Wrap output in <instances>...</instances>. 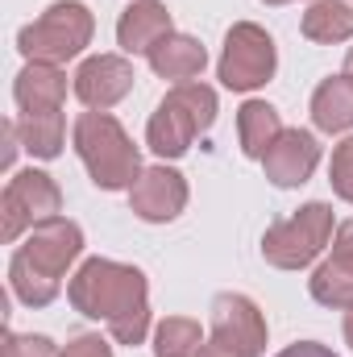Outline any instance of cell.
I'll list each match as a JSON object with an SVG mask.
<instances>
[{
	"label": "cell",
	"instance_id": "f1b7e54d",
	"mask_svg": "<svg viewBox=\"0 0 353 357\" xmlns=\"http://www.w3.org/2000/svg\"><path fill=\"white\" fill-rule=\"evenodd\" d=\"M262 4H270V8H278V4H291V0H262Z\"/></svg>",
	"mask_w": 353,
	"mask_h": 357
},
{
	"label": "cell",
	"instance_id": "4fadbf2b",
	"mask_svg": "<svg viewBox=\"0 0 353 357\" xmlns=\"http://www.w3.org/2000/svg\"><path fill=\"white\" fill-rule=\"evenodd\" d=\"M316 167H320V142H316V133H308V129H283L278 142L266 150V158H262L266 178H270L274 187H283V191L303 187Z\"/></svg>",
	"mask_w": 353,
	"mask_h": 357
},
{
	"label": "cell",
	"instance_id": "9a60e30c",
	"mask_svg": "<svg viewBox=\"0 0 353 357\" xmlns=\"http://www.w3.org/2000/svg\"><path fill=\"white\" fill-rule=\"evenodd\" d=\"M13 100H17V116H29V112H63L67 71L54 67V63H25V71L13 79Z\"/></svg>",
	"mask_w": 353,
	"mask_h": 357
},
{
	"label": "cell",
	"instance_id": "ffe728a7",
	"mask_svg": "<svg viewBox=\"0 0 353 357\" xmlns=\"http://www.w3.org/2000/svg\"><path fill=\"white\" fill-rule=\"evenodd\" d=\"M17 133H21V150L50 162L63 154L67 121H63V112H29V116H17Z\"/></svg>",
	"mask_w": 353,
	"mask_h": 357
},
{
	"label": "cell",
	"instance_id": "ac0fdd59",
	"mask_svg": "<svg viewBox=\"0 0 353 357\" xmlns=\"http://www.w3.org/2000/svg\"><path fill=\"white\" fill-rule=\"evenodd\" d=\"M278 133H283V116H278L274 104H266V100H246V104L237 108V142H241V154H246V158H258V162H262L266 150L278 142Z\"/></svg>",
	"mask_w": 353,
	"mask_h": 357
},
{
	"label": "cell",
	"instance_id": "7a4b0ae2",
	"mask_svg": "<svg viewBox=\"0 0 353 357\" xmlns=\"http://www.w3.org/2000/svg\"><path fill=\"white\" fill-rule=\"evenodd\" d=\"M84 254V229L67 216H50L25 233L8 258V287L25 307H50L63 291V274Z\"/></svg>",
	"mask_w": 353,
	"mask_h": 357
},
{
	"label": "cell",
	"instance_id": "83f0119b",
	"mask_svg": "<svg viewBox=\"0 0 353 357\" xmlns=\"http://www.w3.org/2000/svg\"><path fill=\"white\" fill-rule=\"evenodd\" d=\"M345 75H353V46H350V54H345Z\"/></svg>",
	"mask_w": 353,
	"mask_h": 357
},
{
	"label": "cell",
	"instance_id": "e0dca14e",
	"mask_svg": "<svg viewBox=\"0 0 353 357\" xmlns=\"http://www.w3.org/2000/svg\"><path fill=\"white\" fill-rule=\"evenodd\" d=\"M312 125L320 133H350L353 129V75H329L320 79V88L312 91Z\"/></svg>",
	"mask_w": 353,
	"mask_h": 357
},
{
	"label": "cell",
	"instance_id": "30bf717a",
	"mask_svg": "<svg viewBox=\"0 0 353 357\" xmlns=\"http://www.w3.org/2000/svg\"><path fill=\"white\" fill-rule=\"evenodd\" d=\"M187 178L179 175L175 167L158 162V167H146L142 178L129 187V208L137 220L146 225H171L179 212L187 208Z\"/></svg>",
	"mask_w": 353,
	"mask_h": 357
},
{
	"label": "cell",
	"instance_id": "52a82bcc",
	"mask_svg": "<svg viewBox=\"0 0 353 357\" xmlns=\"http://www.w3.org/2000/svg\"><path fill=\"white\" fill-rule=\"evenodd\" d=\"M278 71V50L274 38L266 33L258 21H237L225 33L220 46V63H216V79L229 91H254L270 84Z\"/></svg>",
	"mask_w": 353,
	"mask_h": 357
},
{
	"label": "cell",
	"instance_id": "44dd1931",
	"mask_svg": "<svg viewBox=\"0 0 353 357\" xmlns=\"http://www.w3.org/2000/svg\"><path fill=\"white\" fill-rule=\"evenodd\" d=\"M204 345L200 320L191 316H167L154 328V357H195Z\"/></svg>",
	"mask_w": 353,
	"mask_h": 357
},
{
	"label": "cell",
	"instance_id": "277c9868",
	"mask_svg": "<svg viewBox=\"0 0 353 357\" xmlns=\"http://www.w3.org/2000/svg\"><path fill=\"white\" fill-rule=\"evenodd\" d=\"M216 112H220V104H216V91L208 88V84H200V79L175 84L158 100V108L150 112L146 146L158 158H183L191 150V142L212 129Z\"/></svg>",
	"mask_w": 353,
	"mask_h": 357
},
{
	"label": "cell",
	"instance_id": "6da1fadb",
	"mask_svg": "<svg viewBox=\"0 0 353 357\" xmlns=\"http://www.w3.org/2000/svg\"><path fill=\"white\" fill-rule=\"evenodd\" d=\"M67 303L88 320H104L117 345L133 349L150 337V282L137 266L88 258L67 278Z\"/></svg>",
	"mask_w": 353,
	"mask_h": 357
},
{
	"label": "cell",
	"instance_id": "d6986e66",
	"mask_svg": "<svg viewBox=\"0 0 353 357\" xmlns=\"http://www.w3.org/2000/svg\"><path fill=\"white\" fill-rule=\"evenodd\" d=\"M299 33L316 46H337L353 38V4L350 0H312L299 17Z\"/></svg>",
	"mask_w": 353,
	"mask_h": 357
},
{
	"label": "cell",
	"instance_id": "4316f807",
	"mask_svg": "<svg viewBox=\"0 0 353 357\" xmlns=\"http://www.w3.org/2000/svg\"><path fill=\"white\" fill-rule=\"evenodd\" d=\"M341 333H345V345L353 349V307L345 312V324H341Z\"/></svg>",
	"mask_w": 353,
	"mask_h": 357
},
{
	"label": "cell",
	"instance_id": "5bb4252c",
	"mask_svg": "<svg viewBox=\"0 0 353 357\" xmlns=\"http://www.w3.org/2000/svg\"><path fill=\"white\" fill-rule=\"evenodd\" d=\"M175 33V25H171V13H167V4H158V0H133L125 13H121V21H117V46L125 50V54H150L163 38H171Z\"/></svg>",
	"mask_w": 353,
	"mask_h": 357
},
{
	"label": "cell",
	"instance_id": "ba28073f",
	"mask_svg": "<svg viewBox=\"0 0 353 357\" xmlns=\"http://www.w3.org/2000/svg\"><path fill=\"white\" fill-rule=\"evenodd\" d=\"M63 212V191L59 183L46 175V171H17V175L4 183V195H0V237L13 245L21 241L33 225L50 220Z\"/></svg>",
	"mask_w": 353,
	"mask_h": 357
},
{
	"label": "cell",
	"instance_id": "2e32d148",
	"mask_svg": "<svg viewBox=\"0 0 353 357\" xmlns=\"http://www.w3.org/2000/svg\"><path fill=\"white\" fill-rule=\"evenodd\" d=\"M146 63H150V71H154L158 79L191 84V79L204 75V67H208V50H204L200 38H191V33H171V38H163V42L146 54Z\"/></svg>",
	"mask_w": 353,
	"mask_h": 357
},
{
	"label": "cell",
	"instance_id": "603a6c76",
	"mask_svg": "<svg viewBox=\"0 0 353 357\" xmlns=\"http://www.w3.org/2000/svg\"><path fill=\"white\" fill-rule=\"evenodd\" d=\"M4 357H59V349L42 333H4Z\"/></svg>",
	"mask_w": 353,
	"mask_h": 357
},
{
	"label": "cell",
	"instance_id": "9c48e42d",
	"mask_svg": "<svg viewBox=\"0 0 353 357\" xmlns=\"http://www.w3.org/2000/svg\"><path fill=\"white\" fill-rule=\"evenodd\" d=\"M212 341L241 357H262L266 354V316L262 307L241 295V291H220L212 299Z\"/></svg>",
	"mask_w": 353,
	"mask_h": 357
},
{
	"label": "cell",
	"instance_id": "cb8c5ba5",
	"mask_svg": "<svg viewBox=\"0 0 353 357\" xmlns=\"http://www.w3.org/2000/svg\"><path fill=\"white\" fill-rule=\"evenodd\" d=\"M59 357H112V345L100 333H80L59 349Z\"/></svg>",
	"mask_w": 353,
	"mask_h": 357
},
{
	"label": "cell",
	"instance_id": "7402d4cb",
	"mask_svg": "<svg viewBox=\"0 0 353 357\" xmlns=\"http://www.w3.org/2000/svg\"><path fill=\"white\" fill-rule=\"evenodd\" d=\"M329 183H333V195L353 204V137H345L337 150H333V162H329Z\"/></svg>",
	"mask_w": 353,
	"mask_h": 357
},
{
	"label": "cell",
	"instance_id": "3957f363",
	"mask_svg": "<svg viewBox=\"0 0 353 357\" xmlns=\"http://www.w3.org/2000/svg\"><path fill=\"white\" fill-rule=\"evenodd\" d=\"M71 146L100 191H129L146 171L142 150L133 146V137L112 112H96V108L80 112L71 125Z\"/></svg>",
	"mask_w": 353,
	"mask_h": 357
},
{
	"label": "cell",
	"instance_id": "8992f818",
	"mask_svg": "<svg viewBox=\"0 0 353 357\" xmlns=\"http://www.w3.org/2000/svg\"><path fill=\"white\" fill-rule=\"evenodd\" d=\"M337 220H333V204L312 199L303 204L295 216L274 220L262 233V258L274 270H303L320 258V250L333 241Z\"/></svg>",
	"mask_w": 353,
	"mask_h": 357
},
{
	"label": "cell",
	"instance_id": "8fae6325",
	"mask_svg": "<svg viewBox=\"0 0 353 357\" xmlns=\"http://www.w3.org/2000/svg\"><path fill=\"white\" fill-rule=\"evenodd\" d=\"M133 79H137V71L125 54H91L75 71V96L84 108L108 112L112 104H121L133 91Z\"/></svg>",
	"mask_w": 353,
	"mask_h": 357
},
{
	"label": "cell",
	"instance_id": "d4e9b609",
	"mask_svg": "<svg viewBox=\"0 0 353 357\" xmlns=\"http://www.w3.org/2000/svg\"><path fill=\"white\" fill-rule=\"evenodd\" d=\"M274 357H337L329 345H320V341H295V345H287L283 354Z\"/></svg>",
	"mask_w": 353,
	"mask_h": 357
},
{
	"label": "cell",
	"instance_id": "484cf974",
	"mask_svg": "<svg viewBox=\"0 0 353 357\" xmlns=\"http://www.w3.org/2000/svg\"><path fill=\"white\" fill-rule=\"evenodd\" d=\"M195 357H241V354H233V349H225L220 341H212V337H208V341L200 345V354H195Z\"/></svg>",
	"mask_w": 353,
	"mask_h": 357
},
{
	"label": "cell",
	"instance_id": "7c38bea8",
	"mask_svg": "<svg viewBox=\"0 0 353 357\" xmlns=\"http://www.w3.org/2000/svg\"><path fill=\"white\" fill-rule=\"evenodd\" d=\"M308 291L320 307L350 312L353 307V220H341L333 233V254L312 270Z\"/></svg>",
	"mask_w": 353,
	"mask_h": 357
},
{
	"label": "cell",
	"instance_id": "5b68a950",
	"mask_svg": "<svg viewBox=\"0 0 353 357\" xmlns=\"http://www.w3.org/2000/svg\"><path fill=\"white\" fill-rule=\"evenodd\" d=\"M96 17L84 0H54L38 21H29L17 33V50L25 63H71L91 46Z\"/></svg>",
	"mask_w": 353,
	"mask_h": 357
}]
</instances>
